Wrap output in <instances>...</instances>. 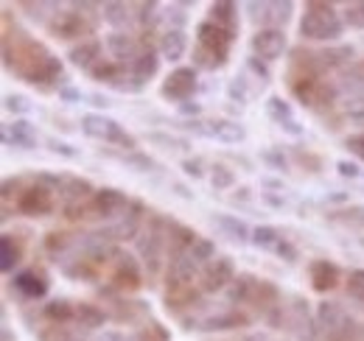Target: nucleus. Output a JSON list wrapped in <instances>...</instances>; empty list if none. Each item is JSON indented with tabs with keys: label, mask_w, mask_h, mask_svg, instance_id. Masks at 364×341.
Listing matches in <instances>:
<instances>
[{
	"label": "nucleus",
	"mask_w": 364,
	"mask_h": 341,
	"mask_svg": "<svg viewBox=\"0 0 364 341\" xmlns=\"http://www.w3.org/2000/svg\"><path fill=\"white\" fill-rule=\"evenodd\" d=\"M188 255L196 260V266H208L210 260H216V244L210 238H196Z\"/></svg>",
	"instance_id": "obj_38"
},
{
	"label": "nucleus",
	"mask_w": 364,
	"mask_h": 341,
	"mask_svg": "<svg viewBox=\"0 0 364 341\" xmlns=\"http://www.w3.org/2000/svg\"><path fill=\"white\" fill-rule=\"evenodd\" d=\"M185 9H188V3H171V6H166V14H163V20L168 23V28H180L185 31L182 26L188 23V17H185Z\"/></svg>",
	"instance_id": "obj_41"
},
{
	"label": "nucleus",
	"mask_w": 364,
	"mask_h": 341,
	"mask_svg": "<svg viewBox=\"0 0 364 341\" xmlns=\"http://www.w3.org/2000/svg\"><path fill=\"white\" fill-rule=\"evenodd\" d=\"M14 207L23 215H31V218H43V215H50L53 207H56V199H53V190L34 182L28 188H23V193L14 199Z\"/></svg>",
	"instance_id": "obj_7"
},
{
	"label": "nucleus",
	"mask_w": 364,
	"mask_h": 341,
	"mask_svg": "<svg viewBox=\"0 0 364 341\" xmlns=\"http://www.w3.org/2000/svg\"><path fill=\"white\" fill-rule=\"evenodd\" d=\"M112 283L124 291H135L140 288V280H143V271H140V263L132 255H127L124 249H115L112 257Z\"/></svg>",
	"instance_id": "obj_13"
},
{
	"label": "nucleus",
	"mask_w": 364,
	"mask_h": 341,
	"mask_svg": "<svg viewBox=\"0 0 364 341\" xmlns=\"http://www.w3.org/2000/svg\"><path fill=\"white\" fill-rule=\"evenodd\" d=\"M213 224L228 235L230 241H235V244H250V238H252V229H250L238 215L216 213L213 215Z\"/></svg>",
	"instance_id": "obj_26"
},
{
	"label": "nucleus",
	"mask_w": 364,
	"mask_h": 341,
	"mask_svg": "<svg viewBox=\"0 0 364 341\" xmlns=\"http://www.w3.org/2000/svg\"><path fill=\"white\" fill-rule=\"evenodd\" d=\"M151 143H160V146H171V148H188V143L180 137H168V134H149Z\"/></svg>",
	"instance_id": "obj_51"
},
{
	"label": "nucleus",
	"mask_w": 364,
	"mask_h": 341,
	"mask_svg": "<svg viewBox=\"0 0 364 341\" xmlns=\"http://www.w3.org/2000/svg\"><path fill=\"white\" fill-rule=\"evenodd\" d=\"M283 241V235L277 232V227H269V224H261V227H255L252 229V238H250V244L255 247V249H264V252H274V247Z\"/></svg>",
	"instance_id": "obj_33"
},
{
	"label": "nucleus",
	"mask_w": 364,
	"mask_h": 341,
	"mask_svg": "<svg viewBox=\"0 0 364 341\" xmlns=\"http://www.w3.org/2000/svg\"><path fill=\"white\" fill-rule=\"evenodd\" d=\"M166 244H168V221H163V218H157V215H154V218H151V224H149V232H146V235H140V244H137L140 257H143V263H146L149 274H160Z\"/></svg>",
	"instance_id": "obj_5"
},
{
	"label": "nucleus",
	"mask_w": 364,
	"mask_h": 341,
	"mask_svg": "<svg viewBox=\"0 0 364 341\" xmlns=\"http://www.w3.org/2000/svg\"><path fill=\"white\" fill-rule=\"evenodd\" d=\"M228 95L238 104H247L250 101V90H247V82L244 79H232L228 85Z\"/></svg>",
	"instance_id": "obj_47"
},
{
	"label": "nucleus",
	"mask_w": 364,
	"mask_h": 341,
	"mask_svg": "<svg viewBox=\"0 0 364 341\" xmlns=\"http://www.w3.org/2000/svg\"><path fill=\"white\" fill-rule=\"evenodd\" d=\"M98 341H127L121 333H115V330H104L101 336H98Z\"/></svg>",
	"instance_id": "obj_59"
},
{
	"label": "nucleus",
	"mask_w": 364,
	"mask_h": 341,
	"mask_svg": "<svg viewBox=\"0 0 364 341\" xmlns=\"http://www.w3.org/2000/svg\"><path fill=\"white\" fill-rule=\"evenodd\" d=\"M59 98H62V101H82L85 95H82L76 87H62V90H59Z\"/></svg>",
	"instance_id": "obj_56"
},
{
	"label": "nucleus",
	"mask_w": 364,
	"mask_h": 341,
	"mask_svg": "<svg viewBox=\"0 0 364 341\" xmlns=\"http://www.w3.org/2000/svg\"><path fill=\"white\" fill-rule=\"evenodd\" d=\"M48 34L56 40H90L92 28H95V17L92 14H82V11H56L48 20Z\"/></svg>",
	"instance_id": "obj_4"
},
{
	"label": "nucleus",
	"mask_w": 364,
	"mask_h": 341,
	"mask_svg": "<svg viewBox=\"0 0 364 341\" xmlns=\"http://www.w3.org/2000/svg\"><path fill=\"white\" fill-rule=\"evenodd\" d=\"M232 43H235V40L230 37L222 26H216L213 20H202V23L196 26V45H202L208 53H213L216 62H219V67L228 65Z\"/></svg>",
	"instance_id": "obj_6"
},
{
	"label": "nucleus",
	"mask_w": 364,
	"mask_h": 341,
	"mask_svg": "<svg viewBox=\"0 0 364 341\" xmlns=\"http://www.w3.org/2000/svg\"><path fill=\"white\" fill-rule=\"evenodd\" d=\"M140 224H143V205H140V202H132L127 215H124V221L115 224V227L107 229V232H98V238L107 235V238H112V241H129V238H137Z\"/></svg>",
	"instance_id": "obj_19"
},
{
	"label": "nucleus",
	"mask_w": 364,
	"mask_h": 341,
	"mask_svg": "<svg viewBox=\"0 0 364 341\" xmlns=\"http://www.w3.org/2000/svg\"><path fill=\"white\" fill-rule=\"evenodd\" d=\"M196 87H199V82H196V70H193V67H174V70L166 76L160 92H163L166 101L185 104V101H191V95L196 92Z\"/></svg>",
	"instance_id": "obj_10"
},
{
	"label": "nucleus",
	"mask_w": 364,
	"mask_h": 341,
	"mask_svg": "<svg viewBox=\"0 0 364 341\" xmlns=\"http://www.w3.org/2000/svg\"><path fill=\"white\" fill-rule=\"evenodd\" d=\"M127 73H129V70H127L124 65H118L115 59H101V62L90 70V76L95 79V82H101V85H112V87L118 85Z\"/></svg>",
	"instance_id": "obj_29"
},
{
	"label": "nucleus",
	"mask_w": 364,
	"mask_h": 341,
	"mask_svg": "<svg viewBox=\"0 0 364 341\" xmlns=\"http://www.w3.org/2000/svg\"><path fill=\"white\" fill-rule=\"evenodd\" d=\"M258 280H261V277H255V274H238V277L232 280V286L228 288L230 305H252Z\"/></svg>",
	"instance_id": "obj_27"
},
{
	"label": "nucleus",
	"mask_w": 364,
	"mask_h": 341,
	"mask_svg": "<svg viewBox=\"0 0 364 341\" xmlns=\"http://www.w3.org/2000/svg\"><path fill=\"white\" fill-rule=\"evenodd\" d=\"M213 173H210V185L216 188V190H230V188H235V170L228 168V166H213Z\"/></svg>",
	"instance_id": "obj_39"
},
{
	"label": "nucleus",
	"mask_w": 364,
	"mask_h": 341,
	"mask_svg": "<svg viewBox=\"0 0 364 341\" xmlns=\"http://www.w3.org/2000/svg\"><path fill=\"white\" fill-rule=\"evenodd\" d=\"M73 341H85V339H73Z\"/></svg>",
	"instance_id": "obj_64"
},
{
	"label": "nucleus",
	"mask_w": 364,
	"mask_h": 341,
	"mask_svg": "<svg viewBox=\"0 0 364 341\" xmlns=\"http://www.w3.org/2000/svg\"><path fill=\"white\" fill-rule=\"evenodd\" d=\"M244 341H269L267 336H261V333H255V336H247Z\"/></svg>",
	"instance_id": "obj_62"
},
{
	"label": "nucleus",
	"mask_w": 364,
	"mask_h": 341,
	"mask_svg": "<svg viewBox=\"0 0 364 341\" xmlns=\"http://www.w3.org/2000/svg\"><path fill=\"white\" fill-rule=\"evenodd\" d=\"M196 277H202V274H199V266H196V260L191 255H180V257H174V260H168V271H166L168 291L191 288Z\"/></svg>",
	"instance_id": "obj_15"
},
{
	"label": "nucleus",
	"mask_w": 364,
	"mask_h": 341,
	"mask_svg": "<svg viewBox=\"0 0 364 341\" xmlns=\"http://www.w3.org/2000/svg\"><path fill=\"white\" fill-rule=\"evenodd\" d=\"M291 92H294V98H297L303 107H317L319 82L314 76H303V79L291 82Z\"/></svg>",
	"instance_id": "obj_34"
},
{
	"label": "nucleus",
	"mask_w": 364,
	"mask_h": 341,
	"mask_svg": "<svg viewBox=\"0 0 364 341\" xmlns=\"http://www.w3.org/2000/svg\"><path fill=\"white\" fill-rule=\"evenodd\" d=\"M252 48V56H258L261 62H274L286 53L289 48V37H286V28H258L250 40Z\"/></svg>",
	"instance_id": "obj_8"
},
{
	"label": "nucleus",
	"mask_w": 364,
	"mask_h": 341,
	"mask_svg": "<svg viewBox=\"0 0 364 341\" xmlns=\"http://www.w3.org/2000/svg\"><path fill=\"white\" fill-rule=\"evenodd\" d=\"M68 247H70V235H65V232H50L46 238V249L53 252V255L56 252H65Z\"/></svg>",
	"instance_id": "obj_46"
},
{
	"label": "nucleus",
	"mask_w": 364,
	"mask_h": 341,
	"mask_svg": "<svg viewBox=\"0 0 364 341\" xmlns=\"http://www.w3.org/2000/svg\"><path fill=\"white\" fill-rule=\"evenodd\" d=\"M104 45H107L109 56H112L118 65H124L127 70L135 65L137 56L146 50V45L140 43L137 37H132L129 31H109V34H107V40H104Z\"/></svg>",
	"instance_id": "obj_11"
},
{
	"label": "nucleus",
	"mask_w": 364,
	"mask_h": 341,
	"mask_svg": "<svg viewBox=\"0 0 364 341\" xmlns=\"http://www.w3.org/2000/svg\"><path fill=\"white\" fill-rule=\"evenodd\" d=\"M336 170H339L342 176H348V179H359V176H362L359 166H356V163H350V160H339V163H336Z\"/></svg>",
	"instance_id": "obj_53"
},
{
	"label": "nucleus",
	"mask_w": 364,
	"mask_h": 341,
	"mask_svg": "<svg viewBox=\"0 0 364 341\" xmlns=\"http://www.w3.org/2000/svg\"><path fill=\"white\" fill-rule=\"evenodd\" d=\"M143 87H146L143 82H137L132 73H127V76H124V79L115 85V90H121V92H140Z\"/></svg>",
	"instance_id": "obj_52"
},
{
	"label": "nucleus",
	"mask_w": 364,
	"mask_h": 341,
	"mask_svg": "<svg viewBox=\"0 0 364 341\" xmlns=\"http://www.w3.org/2000/svg\"><path fill=\"white\" fill-rule=\"evenodd\" d=\"M247 67H250V70H252V73L258 76V82H261V85H267V82L272 79V73H269L267 62H261L258 56H250V59H247Z\"/></svg>",
	"instance_id": "obj_49"
},
{
	"label": "nucleus",
	"mask_w": 364,
	"mask_h": 341,
	"mask_svg": "<svg viewBox=\"0 0 364 341\" xmlns=\"http://www.w3.org/2000/svg\"><path fill=\"white\" fill-rule=\"evenodd\" d=\"M261 160H264L267 166H272L274 170H286V157H283V151H277V148H264V151H261Z\"/></svg>",
	"instance_id": "obj_50"
},
{
	"label": "nucleus",
	"mask_w": 364,
	"mask_h": 341,
	"mask_svg": "<svg viewBox=\"0 0 364 341\" xmlns=\"http://www.w3.org/2000/svg\"><path fill=\"white\" fill-rule=\"evenodd\" d=\"M76 322L82 328H87V330H98V328L107 325V313L92 302H79L76 305Z\"/></svg>",
	"instance_id": "obj_31"
},
{
	"label": "nucleus",
	"mask_w": 364,
	"mask_h": 341,
	"mask_svg": "<svg viewBox=\"0 0 364 341\" xmlns=\"http://www.w3.org/2000/svg\"><path fill=\"white\" fill-rule=\"evenodd\" d=\"M309 277H311V288H314L317 294H328V291H333V288L342 283V271H339V266L331 263V260H311Z\"/></svg>",
	"instance_id": "obj_16"
},
{
	"label": "nucleus",
	"mask_w": 364,
	"mask_h": 341,
	"mask_svg": "<svg viewBox=\"0 0 364 341\" xmlns=\"http://www.w3.org/2000/svg\"><path fill=\"white\" fill-rule=\"evenodd\" d=\"M328 202H348V196H345V193H331Z\"/></svg>",
	"instance_id": "obj_61"
},
{
	"label": "nucleus",
	"mask_w": 364,
	"mask_h": 341,
	"mask_svg": "<svg viewBox=\"0 0 364 341\" xmlns=\"http://www.w3.org/2000/svg\"><path fill=\"white\" fill-rule=\"evenodd\" d=\"M267 115L272 118L277 126H286V124L294 121V109H291V104H289L286 98H280V95H269V98H267Z\"/></svg>",
	"instance_id": "obj_35"
},
{
	"label": "nucleus",
	"mask_w": 364,
	"mask_h": 341,
	"mask_svg": "<svg viewBox=\"0 0 364 341\" xmlns=\"http://www.w3.org/2000/svg\"><path fill=\"white\" fill-rule=\"evenodd\" d=\"M208 20H213L216 26H222L232 40L238 37V26H241V23H238V6H235V3H230V0H219V3H213V6H210V17H208Z\"/></svg>",
	"instance_id": "obj_24"
},
{
	"label": "nucleus",
	"mask_w": 364,
	"mask_h": 341,
	"mask_svg": "<svg viewBox=\"0 0 364 341\" xmlns=\"http://www.w3.org/2000/svg\"><path fill=\"white\" fill-rule=\"evenodd\" d=\"M3 107H6V112H11L14 118H26V115H31V109H34L31 98L23 95V92H9V95L3 98Z\"/></svg>",
	"instance_id": "obj_37"
},
{
	"label": "nucleus",
	"mask_w": 364,
	"mask_h": 341,
	"mask_svg": "<svg viewBox=\"0 0 364 341\" xmlns=\"http://www.w3.org/2000/svg\"><path fill=\"white\" fill-rule=\"evenodd\" d=\"M132 11H135L132 3H104L101 6V17H104V23L112 26V31H127L132 23H137V14Z\"/></svg>",
	"instance_id": "obj_23"
},
{
	"label": "nucleus",
	"mask_w": 364,
	"mask_h": 341,
	"mask_svg": "<svg viewBox=\"0 0 364 341\" xmlns=\"http://www.w3.org/2000/svg\"><path fill=\"white\" fill-rule=\"evenodd\" d=\"M157 50H160V56H163L166 62L177 65L180 59H185V53H188V34L180 31V28H168V31L160 37Z\"/></svg>",
	"instance_id": "obj_22"
},
{
	"label": "nucleus",
	"mask_w": 364,
	"mask_h": 341,
	"mask_svg": "<svg viewBox=\"0 0 364 341\" xmlns=\"http://www.w3.org/2000/svg\"><path fill=\"white\" fill-rule=\"evenodd\" d=\"M59 196H62L65 207H73V205L90 202L92 196H95V188H92L87 179H82V176H65V185H62Z\"/></svg>",
	"instance_id": "obj_21"
},
{
	"label": "nucleus",
	"mask_w": 364,
	"mask_h": 341,
	"mask_svg": "<svg viewBox=\"0 0 364 341\" xmlns=\"http://www.w3.org/2000/svg\"><path fill=\"white\" fill-rule=\"evenodd\" d=\"M3 59H6V67L14 70L28 85H48L62 79V59L34 40H23L14 48V56H3Z\"/></svg>",
	"instance_id": "obj_1"
},
{
	"label": "nucleus",
	"mask_w": 364,
	"mask_h": 341,
	"mask_svg": "<svg viewBox=\"0 0 364 341\" xmlns=\"http://www.w3.org/2000/svg\"><path fill=\"white\" fill-rule=\"evenodd\" d=\"M348 148H353V154H359L364 160V134H353L348 137Z\"/></svg>",
	"instance_id": "obj_55"
},
{
	"label": "nucleus",
	"mask_w": 364,
	"mask_h": 341,
	"mask_svg": "<svg viewBox=\"0 0 364 341\" xmlns=\"http://www.w3.org/2000/svg\"><path fill=\"white\" fill-rule=\"evenodd\" d=\"M235 277H238V274H235L232 257H216V260H210V263L202 269L199 286H202L205 294H219V291H225V288L232 286Z\"/></svg>",
	"instance_id": "obj_9"
},
{
	"label": "nucleus",
	"mask_w": 364,
	"mask_h": 341,
	"mask_svg": "<svg viewBox=\"0 0 364 341\" xmlns=\"http://www.w3.org/2000/svg\"><path fill=\"white\" fill-rule=\"evenodd\" d=\"M160 62H163V56H160V50H154V48H146L140 56H137V62L129 67V73L135 76L137 82H149V79H154L157 76V70H160Z\"/></svg>",
	"instance_id": "obj_28"
},
{
	"label": "nucleus",
	"mask_w": 364,
	"mask_h": 341,
	"mask_svg": "<svg viewBox=\"0 0 364 341\" xmlns=\"http://www.w3.org/2000/svg\"><path fill=\"white\" fill-rule=\"evenodd\" d=\"M359 210V215H362V224H364V207H356Z\"/></svg>",
	"instance_id": "obj_63"
},
{
	"label": "nucleus",
	"mask_w": 364,
	"mask_h": 341,
	"mask_svg": "<svg viewBox=\"0 0 364 341\" xmlns=\"http://www.w3.org/2000/svg\"><path fill=\"white\" fill-rule=\"evenodd\" d=\"M182 170H185L188 176H193V179H202V176H205L202 160H182Z\"/></svg>",
	"instance_id": "obj_54"
},
{
	"label": "nucleus",
	"mask_w": 364,
	"mask_h": 341,
	"mask_svg": "<svg viewBox=\"0 0 364 341\" xmlns=\"http://www.w3.org/2000/svg\"><path fill=\"white\" fill-rule=\"evenodd\" d=\"M314 319H317L319 330H322L325 336H331V333H336V330L350 319V313H348L339 302H328V299H325V302L317 305V316H314Z\"/></svg>",
	"instance_id": "obj_20"
},
{
	"label": "nucleus",
	"mask_w": 364,
	"mask_h": 341,
	"mask_svg": "<svg viewBox=\"0 0 364 341\" xmlns=\"http://www.w3.org/2000/svg\"><path fill=\"white\" fill-rule=\"evenodd\" d=\"M274 255L280 257V260H286V263H297V260H300V252H297V247H294L291 241H286V238H283V241L274 247Z\"/></svg>",
	"instance_id": "obj_48"
},
{
	"label": "nucleus",
	"mask_w": 364,
	"mask_h": 341,
	"mask_svg": "<svg viewBox=\"0 0 364 341\" xmlns=\"http://www.w3.org/2000/svg\"><path fill=\"white\" fill-rule=\"evenodd\" d=\"M124 160V166H129L132 170H137V173H146V170L157 168V163L149 157V154H140V151H132V154H124L121 157Z\"/></svg>",
	"instance_id": "obj_43"
},
{
	"label": "nucleus",
	"mask_w": 364,
	"mask_h": 341,
	"mask_svg": "<svg viewBox=\"0 0 364 341\" xmlns=\"http://www.w3.org/2000/svg\"><path fill=\"white\" fill-rule=\"evenodd\" d=\"M43 316H46L48 322H73L76 319V305L65 297L50 299L43 308Z\"/></svg>",
	"instance_id": "obj_32"
},
{
	"label": "nucleus",
	"mask_w": 364,
	"mask_h": 341,
	"mask_svg": "<svg viewBox=\"0 0 364 341\" xmlns=\"http://www.w3.org/2000/svg\"><path fill=\"white\" fill-rule=\"evenodd\" d=\"M3 143L17 151H34L37 148V129L28 118H14L3 126Z\"/></svg>",
	"instance_id": "obj_14"
},
{
	"label": "nucleus",
	"mask_w": 364,
	"mask_h": 341,
	"mask_svg": "<svg viewBox=\"0 0 364 341\" xmlns=\"http://www.w3.org/2000/svg\"><path fill=\"white\" fill-rule=\"evenodd\" d=\"M247 325H250V316L232 310V313H222V316H210L202 330H238V328H247Z\"/></svg>",
	"instance_id": "obj_36"
},
{
	"label": "nucleus",
	"mask_w": 364,
	"mask_h": 341,
	"mask_svg": "<svg viewBox=\"0 0 364 341\" xmlns=\"http://www.w3.org/2000/svg\"><path fill=\"white\" fill-rule=\"evenodd\" d=\"M48 148H50L53 154L65 157V160H76V157H79V151H76L70 143H65V140H56V137H50V140H48Z\"/></svg>",
	"instance_id": "obj_45"
},
{
	"label": "nucleus",
	"mask_w": 364,
	"mask_h": 341,
	"mask_svg": "<svg viewBox=\"0 0 364 341\" xmlns=\"http://www.w3.org/2000/svg\"><path fill=\"white\" fill-rule=\"evenodd\" d=\"M180 112L182 115H202V104H196V101H185V104H180Z\"/></svg>",
	"instance_id": "obj_57"
},
{
	"label": "nucleus",
	"mask_w": 364,
	"mask_h": 341,
	"mask_svg": "<svg viewBox=\"0 0 364 341\" xmlns=\"http://www.w3.org/2000/svg\"><path fill=\"white\" fill-rule=\"evenodd\" d=\"M300 37L311 40V43H336L345 34V20L342 14H336L333 3H322V0H311L306 3V14L300 17Z\"/></svg>",
	"instance_id": "obj_2"
},
{
	"label": "nucleus",
	"mask_w": 364,
	"mask_h": 341,
	"mask_svg": "<svg viewBox=\"0 0 364 341\" xmlns=\"http://www.w3.org/2000/svg\"><path fill=\"white\" fill-rule=\"evenodd\" d=\"M92 101H95V107H109V98H104V95H90Z\"/></svg>",
	"instance_id": "obj_60"
},
{
	"label": "nucleus",
	"mask_w": 364,
	"mask_h": 341,
	"mask_svg": "<svg viewBox=\"0 0 364 341\" xmlns=\"http://www.w3.org/2000/svg\"><path fill=\"white\" fill-rule=\"evenodd\" d=\"M348 297L364 305V269L350 271V277H348Z\"/></svg>",
	"instance_id": "obj_44"
},
{
	"label": "nucleus",
	"mask_w": 364,
	"mask_h": 341,
	"mask_svg": "<svg viewBox=\"0 0 364 341\" xmlns=\"http://www.w3.org/2000/svg\"><path fill=\"white\" fill-rule=\"evenodd\" d=\"M345 26L348 28H356V31H364V0H356V3H348L345 9Z\"/></svg>",
	"instance_id": "obj_40"
},
{
	"label": "nucleus",
	"mask_w": 364,
	"mask_h": 341,
	"mask_svg": "<svg viewBox=\"0 0 364 341\" xmlns=\"http://www.w3.org/2000/svg\"><path fill=\"white\" fill-rule=\"evenodd\" d=\"M11 286L23 294L26 299H43L48 294V277L40 271V269H26V271H17Z\"/></svg>",
	"instance_id": "obj_18"
},
{
	"label": "nucleus",
	"mask_w": 364,
	"mask_h": 341,
	"mask_svg": "<svg viewBox=\"0 0 364 341\" xmlns=\"http://www.w3.org/2000/svg\"><path fill=\"white\" fill-rule=\"evenodd\" d=\"M129 196L118 188H98L95 196L90 199V213H95L98 218H118L121 213L129 210Z\"/></svg>",
	"instance_id": "obj_12"
},
{
	"label": "nucleus",
	"mask_w": 364,
	"mask_h": 341,
	"mask_svg": "<svg viewBox=\"0 0 364 341\" xmlns=\"http://www.w3.org/2000/svg\"><path fill=\"white\" fill-rule=\"evenodd\" d=\"M82 131L87 137H92V140H101V143H109V146H121L129 154L137 151V140L115 118H107V115H98V112H87V115H82Z\"/></svg>",
	"instance_id": "obj_3"
},
{
	"label": "nucleus",
	"mask_w": 364,
	"mask_h": 341,
	"mask_svg": "<svg viewBox=\"0 0 364 341\" xmlns=\"http://www.w3.org/2000/svg\"><path fill=\"white\" fill-rule=\"evenodd\" d=\"M191 59H193V70H219L216 56H213V53H208L202 45H196V48H193Z\"/></svg>",
	"instance_id": "obj_42"
},
{
	"label": "nucleus",
	"mask_w": 364,
	"mask_h": 341,
	"mask_svg": "<svg viewBox=\"0 0 364 341\" xmlns=\"http://www.w3.org/2000/svg\"><path fill=\"white\" fill-rule=\"evenodd\" d=\"M210 137H216L219 143H228V146H238L247 140V129L241 126L238 121H230V118H219V121H210Z\"/></svg>",
	"instance_id": "obj_25"
},
{
	"label": "nucleus",
	"mask_w": 364,
	"mask_h": 341,
	"mask_svg": "<svg viewBox=\"0 0 364 341\" xmlns=\"http://www.w3.org/2000/svg\"><path fill=\"white\" fill-rule=\"evenodd\" d=\"M261 196H264V202L272 205V207H286V199H280V196H272V193H261Z\"/></svg>",
	"instance_id": "obj_58"
},
{
	"label": "nucleus",
	"mask_w": 364,
	"mask_h": 341,
	"mask_svg": "<svg viewBox=\"0 0 364 341\" xmlns=\"http://www.w3.org/2000/svg\"><path fill=\"white\" fill-rule=\"evenodd\" d=\"M20 260H23V249H20V244L14 241V235L3 232V235H0V269H3V274L14 271V266H17Z\"/></svg>",
	"instance_id": "obj_30"
},
{
	"label": "nucleus",
	"mask_w": 364,
	"mask_h": 341,
	"mask_svg": "<svg viewBox=\"0 0 364 341\" xmlns=\"http://www.w3.org/2000/svg\"><path fill=\"white\" fill-rule=\"evenodd\" d=\"M101 48H104V43H101L98 37L82 40V43H76L70 50H68V59H70V65H73V67H79V70H87V73H90L92 67L104 59V56H101Z\"/></svg>",
	"instance_id": "obj_17"
}]
</instances>
